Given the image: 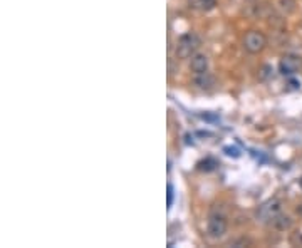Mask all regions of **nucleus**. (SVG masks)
Segmentation results:
<instances>
[{
	"instance_id": "obj_1",
	"label": "nucleus",
	"mask_w": 302,
	"mask_h": 248,
	"mask_svg": "<svg viewBox=\"0 0 302 248\" xmlns=\"http://www.w3.org/2000/svg\"><path fill=\"white\" fill-rule=\"evenodd\" d=\"M198 47H200V37L196 34H186V36L180 39L178 46H176V54L181 59L193 57V54Z\"/></svg>"
},
{
	"instance_id": "obj_16",
	"label": "nucleus",
	"mask_w": 302,
	"mask_h": 248,
	"mask_svg": "<svg viewBox=\"0 0 302 248\" xmlns=\"http://www.w3.org/2000/svg\"><path fill=\"white\" fill-rule=\"evenodd\" d=\"M297 213H300V215H302V206H299V208H297Z\"/></svg>"
},
{
	"instance_id": "obj_8",
	"label": "nucleus",
	"mask_w": 302,
	"mask_h": 248,
	"mask_svg": "<svg viewBox=\"0 0 302 248\" xmlns=\"http://www.w3.org/2000/svg\"><path fill=\"white\" fill-rule=\"evenodd\" d=\"M272 225H274V228H277V230L284 231V230H287V228H290L292 221H290L289 216H280V215H277V216L274 218V220H272Z\"/></svg>"
},
{
	"instance_id": "obj_7",
	"label": "nucleus",
	"mask_w": 302,
	"mask_h": 248,
	"mask_svg": "<svg viewBox=\"0 0 302 248\" xmlns=\"http://www.w3.org/2000/svg\"><path fill=\"white\" fill-rule=\"evenodd\" d=\"M193 82H195V86H198L200 89H210L211 86H213V77L210 76V72L206 71V72H201V74H195V77H193Z\"/></svg>"
},
{
	"instance_id": "obj_12",
	"label": "nucleus",
	"mask_w": 302,
	"mask_h": 248,
	"mask_svg": "<svg viewBox=\"0 0 302 248\" xmlns=\"http://www.w3.org/2000/svg\"><path fill=\"white\" fill-rule=\"evenodd\" d=\"M225 153L229 156H234V158H239L240 156V151L237 148H225Z\"/></svg>"
},
{
	"instance_id": "obj_3",
	"label": "nucleus",
	"mask_w": 302,
	"mask_h": 248,
	"mask_svg": "<svg viewBox=\"0 0 302 248\" xmlns=\"http://www.w3.org/2000/svg\"><path fill=\"white\" fill-rule=\"evenodd\" d=\"M279 69H280L282 76H287V77L295 76V74L302 69V57H299V56H292V54H290V56H285V57L280 61Z\"/></svg>"
},
{
	"instance_id": "obj_13",
	"label": "nucleus",
	"mask_w": 302,
	"mask_h": 248,
	"mask_svg": "<svg viewBox=\"0 0 302 248\" xmlns=\"http://www.w3.org/2000/svg\"><path fill=\"white\" fill-rule=\"evenodd\" d=\"M289 86H290V89H299L300 87V82L295 81V79H292V76H290L289 77Z\"/></svg>"
},
{
	"instance_id": "obj_5",
	"label": "nucleus",
	"mask_w": 302,
	"mask_h": 248,
	"mask_svg": "<svg viewBox=\"0 0 302 248\" xmlns=\"http://www.w3.org/2000/svg\"><path fill=\"white\" fill-rule=\"evenodd\" d=\"M226 231V220L223 216H211L208 221V233L210 236L220 238L223 236Z\"/></svg>"
},
{
	"instance_id": "obj_6",
	"label": "nucleus",
	"mask_w": 302,
	"mask_h": 248,
	"mask_svg": "<svg viewBox=\"0 0 302 248\" xmlns=\"http://www.w3.org/2000/svg\"><path fill=\"white\" fill-rule=\"evenodd\" d=\"M191 71L195 74H201V72H206L208 71V57L203 56V54H195L191 57V64H190Z\"/></svg>"
},
{
	"instance_id": "obj_2",
	"label": "nucleus",
	"mask_w": 302,
	"mask_h": 248,
	"mask_svg": "<svg viewBox=\"0 0 302 248\" xmlns=\"http://www.w3.org/2000/svg\"><path fill=\"white\" fill-rule=\"evenodd\" d=\"M267 46V39L262 32L259 31H250L245 34L244 37V49L250 54H259L265 49Z\"/></svg>"
},
{
	"instance_id": "obj_4",
	"label": "nucleus",
	"mask_w": 302,
	"mask_h": 248,
	"mask_svg": "<svg viewBox=\"0 0 302 248\" xmlns=\"http://www.w3.org/2000/svg\"><path fill=\"white\" fill-rule=\"evenodd\" d=\"M279 211H280V203L277 200H272V201H267L265 205H262L259 208V213H257V215H259L260 220L272 221L277 215H279Z\"/></svg>"
},
{
	"instance_id": "obj_15",
	"label": "nucleus",
	"mask_w": 302,
	"mask_h": 248,
	"mask_svg": "<svg viewBox=\"0 0 302 248\" xmlns=\"http://www.w3.org/2000/svg\"><path fill=\"white\" fill-rule=\"evenodd\" d=\"M297 243L302 245V235H299V233H295V235L292 236V245H297Z\"/></svg>"
},
{
	"instance_id": "obj_9",
	"label": "nucleus",
	"mask_w": 302,
	"mask_h": 248,
	"mask_svg": "<svg viewBox=\"0 0 302 248\" xmlns=\"http://www.w3.org/2000/svg\"><path fill=\"white\" fill-rule=\"evenodd\" d=\"M196 6L203 9V11H208V9H213L215 0H196Z\"/></svg>"
},
{
	"instance_id": "obj_10",
	"label": "nucleus",
	"mask_w": 302,
	"mask_h": 248,
	"mask_svg": "<svg viewBox=\"0 0 302 248\" xmlns=\"http://www.w3.org/2000/svg\"><path fill=\"white\" fill-rule=\"evenodd\" d=\"M280 4H282V9L284 11H287V12H292L294 11V0H280Z\"/></svg>"
},
{
	"instance_id": "obj_11",
	"label": "nucleus",
	"mask_w": 302,
	"mask_h": 248,
	"mask_svg": "<svg viewBox=\"0 0 302 248\" xmlns=\"http://www.w3.org/2000/svg\"><path fill=\"white\" fill-rule=\"evenodd\" d=\"M272 76V67L270 66H264V69H262V74H260V79L264 81V79L270 77Z\"/></svg>"
},
{
	"instance_id": "obj_14",
	"label": "nucleus",
	"mask_w": 302,
	"mask_h": 248,
	"mask_svg": "<svg viewBox=\"0 0 302 248\" xmlns=\"http://www.w3.org/2000/svg\"><path fill=\"white\" fill-rule=\"evenodd\" d=\"M173 205V186L168 185V206Z\"/></svg>"
},
{
	"instance_id": "obj_17",
	"label": "nucleus",
	"mask_w": 302,
	"mask_h": 248,
	"mask_svg": "<svg viewBox=\"0 0 302 248\" xmlns=\"http://www.w3.org/2000/svg\"><path fill=\"white\" fill-rule=\"evenodd\" d=\"M299 188H300V190H302V178H300V180H299Z\"/></svg>"
}]
</instances>
